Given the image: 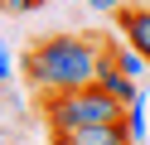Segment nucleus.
<instances>
[{
  "instance_id": "39448f33",
  "label": "nucleus",
  "mask_w": 150,
  "mask_h": 145,
  "mask_svg": "<svg viewBox=\"0 0 150 145\" xmlns=\"http://www.w3.org/2000/svg\"><path fill=\"white\" fill-rule=\"evenodd\" d=\"M111 58H116V68H121L126 77H136V82H140V73L150 68V63H145V58H140L131 44H111Z\"/></svg>"
},
{
  "instance_id": "423d86ee",
  "label": "nucleus",
  "mask_w": 150,
  "mask_h": 145,
  "mask_svg": "<svg viewBox=\"0 0 150 145\" xmlns=\"http://www.w3.org/2000/svg\"><path fill=\"white\" fill-rule=\"evenodd\" d=\"M126 131H131V140H136V145L145 140V97L126 106Z\"/></svg>"
},
{
  "instance_id": "6e6552de",
  "label": "nucleus",
  "mask_w": 150,
  "mask_h": 145,
  "mask_svg": "<svg viewBox=\"0 0 150 145\" xmlns=\"http://www.w3.org/2000/svg\"><path fill=\"white\" fill-rule=\"evenodd\" d=\"M44 0H0V10L5 15H29V10H39Z\"/></svg>"
},
{
  "instance_id": "1a4fd4ad",
  "label": "nucleus",
  "mask_w": 150,
  "mask_h": 145,
  "mask_svg": "<svg viewBox=\"0 0 150 145\" xmlns=\"http://www.w3.org/2000/svg\"><path fill=\"white\" fill-rule=\"evenodd\" d=\"M97 15H116V10H126V0H87Z\"/></svg>"
},
{
  "instance_id": "f03ea898",
  "label": "nucleus",
  "mask_w": 150,
  "mask_h": 145,
  "mask_svg": "<svg viewBox=\"0 0 150 145\" xmlns=\"http://www.w3.org/2000/svg\"><path fill=\"white\" fill-rule=\"evenodd\" d=\"M39 111L49 116V131H78V126H107V121H126V106L116 97H107L97 82L78 87V92H44Z\"/></svg>"
},
{
  "instance_id": "20e7f679",
  "label": "nucleus",
  "mask_w": 150,
  "mask_h": 145,
  "mask_svg": "<svg viewBox=\"0 0 150 145\" xmlns=\"http://www.w3.org/2000/svg\"><path fill=\"white\" fill-rule=\"evenodd\" d=\"M116 29H121V39L150 63V5H126V10H116Z\"/></svg>"
},
{
  "instance_id": "7ed1b4c3",
  "label": "nucleus",
  "mask_w": 150,
  "mask_h": 145,
  "mask_svg": "<svg viewBox=\"0 0 150 145\" xmlns=\"http://www.w3.org/2000/svg\"><path fill=\"white\" fill-rule=\"evenodd\" d=\"M53 145H136L126 131V121H107V126H78V131H49Z\"/></svg>"
},
{
  "instance_id": "0eeeda50",
  "label": "nucleus",
  "mask_w": 150,
  "mask_h": 145,
  "mask_svg": "<svg viewBox=\"0 0 150 145\" xmlns=\"http://www.w3.org/2000/svg\"><path fill=\"white\" fill-rule=\"evenodd\" d=\"M10 77H15V58H10V44L0 39V87L10 82Z\"/></svg>"
},
{
  "instance_id": "f257e3e1",
  "label": "nucleus",
  "mask_w": 150,
  "mask_h": 145,
  "mask_svg": "<svg viewBox=\"0 0 150 145\" xmlns=\"http://www.w3.org/2000/svg\"><path fill=\"white\" fill-rule=\"evenodd\" d=\"M107 44L111 39H102V34H49L39 44H29L24 73H29V82L39 92H78V87H92Z\"/></svg>"
}]
</instances>
